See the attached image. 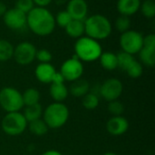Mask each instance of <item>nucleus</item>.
Here are the masks:
<instances>
[{
	"instance_id": "f257e3e1",
	"label": "nucleus",
	"mask_w": 155,
	"mask_h": 155,
	"mask_svg": "<svg viewBox=\"0 0 155 155\" xmlns=\"http://www.w3.org/2000/svg\"><path fill=\"white\" fill-rule=\"evenodd\" d=\"M54 15L46 7L35 6L26 14V26L36 35L47 36L55 28Z\"/></svg>"
},
{
	"instance_id": "f03ea898",
	"label": "nucleus",
	"mask_w": 155,
	"mask_h": 155,
	"mask_svg": "<svg viewBox=\"0 0 155 155\" xmlns=\"http://www.w3.org/2000/svg\"><path fill=\"white\" fill-rule=\"evenodd\" d=\"M84 23V34L86 36L94 40L106 39L112 34V24L110 20L101 14H95L86 17Z\"/></svg>"
},
{
	"instance_id": "7ed1b4c3",
	"label": "nucleus",
	"mask_w": 155,
	"mask_h": 155,
	"mask_svg": "<svg viewBox=\"0 0 155 155\" xmlns=\"http://www.w3.org/2000/svg\"><path fill=\"white\" fill-rule=\"evenodd\" d=\"M103 48L97 40L84 35L74 44V55L81 62H94L99 59Z\"/></svg>"
},
{
	"instance_id": "20e7f679",
	"label": "nucleus",
	"mask_w": 155,
	"mask_h": 155,
	"mask_svg": "<svg viewBox=\"0 0 155 155\" xmlns=\"http://www.w3.org/2000/svg\"><path fill=\"white\" fill-rule=\"evenodd\" d=\"M43 120L50 129L63 127L69 119V109L63 103L50 104L43 111Z\"/></svg>"
},
{
	"instance_id": "39448f33",
	"label": "nucleus",
	"mask_w": 155,
	"mask_h": 155,
	"mask_svg": "<svg viewBox=\"0 0 155 155\" xmlns=\"http://www.w3.org/2000/svg\"><path fill=\"white\" fill-rule=\"evenodd\" d=\"M0 106L6 113L19 112L24 108L22 94L14 87L2 88L0 90Z\"/></svg>"
},
{
	"instance_id": "423d86ee",
	"label": "nucleus",
	"mask_w": 155,
	"mask_h": 155,
	"mask_svg": "<svg viewBox=\"0 0 155 155\" xmlns=\"http://www.w3.org/2000/svg\"><path fill=\"white\" fill-rule=\"evenodd\" d=\"M27 122L20 112L6 113L1 122L3 132L10 136H17L22 134L27 128Z\"/></svg>"
},
{
	"instance_id": "0eeeda50",
	"label": "nucleus",
	"mask_w": 155,
	"mask_h": 155,
	"mask_svg": "<svg viewBox=\"0 0 155 155\" xmlns=\"http://www.w3.org/2000/svg\"><path fill=\"white\" fill-rule=\"evenodd\" d=\"M143 40V36L141 33L130 29L121 35L119 42L123 52L134 55L138 54L142 49Z\"/></svg>"
},
{
	"instance_id": "6e6552de",
	"label": "nucleus",
	"mask_w": 155,
	"mask_h": 155,
	"mask_svg": "<svg viewBox=\"0 0 155 155\" xmlns=\"http://www.w3.org/2000/svg\"><path fill=\"white\" fill-rule=\"evenodd\" d=\"M60 74L63 75L64 81L74 82L82 77L84 74V64L75 55H74L63 63Z\"/></svg>"
},
{
	"instance_id": "1a4fd4ad",
	"label": "nucleus",
	"mask_w": 155,
	"mask_h": 155,
	"mask_svg": "<svg viewBox=\"0 0 155 155\" xmlns=\"http://www.w3.org/2000/svg\"><path fill=\"white\" fill-rule=\"evenodd\" d=\"M37 49L30 42H21L14 47L13 58L20 65H28L35 59Z\"/></svg>"
},
{
	"instance_id": "9d476101",
	"label": "nucleus",
	"mask_w": 155,
	"mask_h": 155,
	"mask_svg": "<svg viewBox=\"0 0 155 155\" xmlns=\"http://www.w3.org/2000/svg\"><path fill=\"white\" fill-rule=\"evenodd\" d=\"M124 86L117 78H109L100 84V96L107 102L118 100L123 94Z\"/></svg>"
},
{
	"instance_id": "9b49d317",
	"label": "nucleus",
	"mask_w": 155,
	"mask_h": 155,
	"mask_svg": "<svg viewBox=\"0 0 155 155\" xmlns=\"http://www.w3.org/2000/svg\"><path fill=\"white\" fill-rule=\"evenodd\" d=\"M5 25L13 31L22 30L26 26V15L16 8L7 9L3 15Z\"/></svg>"
},
{
	"instance_id": "f8f14e48",
	"label": "nucleus",
	"mask_w": 155,
	"mask_h": 155,
	"mask_svg": "<svg viewBox=\"0 0 155 155\" xmlns=\"http://www.w3.org/2000/svg\"><path fill=\"white\" fill-rule=\"evenodd\" d=\"M129 129L128 120L122 116H113L106 123L107 132L114 136H120L124 134Z\"/></svg>"
},
{
	"instance_id": "ddd939ff",
	"label": "nucleus",
	"mask_w": 155,
	"mask_h": 155,
	"mask_svg": "<svg viewBox=\"0 0 155 155\" xmlns=\"http://www.w3.org/2000/svg\"><path fill=\"white\" fill-rule=\"evenodd\" d=\"M65 10L73 19L84 21L88 14V5L85 0H70Z\"/></svg>"
},
{
	"instance_id": "4468645a",
	"label": "nucleus",
	"mask_w": 155,
	"mask_h": 155,
	"mask_svg": "<svg viewBox=\"0 0 155 155\" xmlns=\"http://www.w3.org/2000/svg\"><path fill=\"white\" fill-rule=\"evenodd\" d=\"M55 73V68L50 63L39 64L35 70L36 79L43 84H51Z\"/></svg>"
},
{
	"instance_id": "2eb2a0df",
	"label": "nucleus",
	"mask_w": 155,
	"mask_h": 155,
	"mask_svg": "<svg viewBox=\"0 0 155 155\" xmlns=\"http://www.w3.org/2000/svg\"><path fill=\"white\" fill-rule=\"evenodd\" d=\"M141 0H118L116 8L122 15L131 16L140 10Z\"/></svg>"
},
{
	"instance_id": "dca6fc26",
	"label": "nucleus",
	"mask_w": 155,
	"mask_h": 155,
	"mask_svg": "<svg viewBox=\"0 0 155 155\" xmlns=\"http://www.w3.org/2000/svg\"><path fill=\"white\" fill-rule=\"evenodd\" d=\"M49 94L54 102L62 103L67 98L69 91L64 83H51Z\"/></svg>"
},
{
	"instance_id": "f3484780",
	"label": "nucleus",
	"mask_w": 155,
	"mask_h": 155,
	"mask_svg": "<svg viewBox=\"0 0 155 155\" xmlns=\"http://www.w3.org/2000/svg\"><path fill=\"white\" fill-rule=\"evenodd\" d=\"M90 84L85 79H77L72 82L69 88V93L74 97H83L90 91Z\"/></svg>"
},
{
	"instance_id": "a211bd4d",
	"label": "nucleus",
	"mask_w": 155,
	"mask_h": 155,
	"mask_svg": "<svg viewBox=\"0 0 155 155\" xmlns=\"http://www.w3.org/2000/svg\"><path fill=\"white\" fill-rule=\"evenodd\" d=\"M64 29L68 36L78 39L84 35V23L81 20L73 19Z\"/></svg>"
},
{
	"instance_id": "6ab92c4d",
	"label": "nucleus",
	"mask_w": 155,
	"mask_h": 155,
	"mask_svg": "<svg viewBox=\"0 0 155 155\" xmlns=\"http://www.w3.org/2000/svg\"><path fill=\"white\" fill-rule=\"evenodd\" d=\"M101 66L107 71H114L118 68L117 55L112 52H104L99 57Z\"/></svg>"
},
{
	"instance_id": "aec40b11",
	"label": "nucleus",
	"mask_w": 155,
	"mask_h": 155,
	"mask_svg": "<svg viewBox=\"0 0 155 155\" xmlns=\"http://www.w3.org/2000/svg\"><path fill=\"white\" fill-rule=\"evenodd\" d=\"M139 58L141 60V64L153 67L155 64V46H144L143 45L142 49L140 50Z\"/></svg>"
},
{
	"instance_id": "412c9836",
	"label": "nucleus",
	"mask_w": 155,
	"mask_h": 155,
	"mask_svg": "<svg viewBox=\"0 0 155 155\" xmlns=\"http://www.w3.org/2000/svg\"><path fill=\"white\" fill-rule=\"evenodd\" d=\"M25 110L23 113V115L25 116V120L27 123L33 122L35 120L40 119L43 115V107L42 105L38 103L33 105H28V106H24Z\"/></svg>"
},
{
	"instance_id": "4be33fe9",
	"label": "nucleus",
	"mask_w": 155,
	"mask_h": 155,
	"mask_svg": "<svg viewBox=\"0 0 155 155\" xmlns=\"http://www.w3.org/2000/svg\"><path fill=\"white\" fill-rule=\"evenodd\" d=\"M27 127H28L30 133H32L34 135H36V136L45 135L48 132V129H49L48 126L46 125V124L45 123V121L41 118L28 123Z\"/></svg>"
},
{
	"instance_id": "5701e85b",
	"label": "nucleus",
	"mask_w": 155,
	"mask_h": 155,
	"mask_svg": "<svg viewBox=\"0 0 155 155\" xmlns=\"http://www.w3.org/2000/svg\"><path fill=\"white\" fill-rule=\"evenodd\" d=\"M40 93L37 89L35 88H27L23 94V102H24V106H28V105H33L35 104H38L40 101Z\"/></svg>"
},
{
	"instance_id": "b1692460",
	"label": "nucleus",
	"mask_w": 155,
	"mask_h": 155,
	"mask_svg": "<svg viewBox=\"0 0 155 155\" xmlns=\"http://www.w3.org/2000/svg\"><path fill=\"white\" fill-rule=\"evenodd\" d=\"M14 46L5 39H0V62H6L13 57Z\"/></svg>"
},
{
	"instance_id": "393cba45",
	"label": "nucleus",
	"mask_w": 155,
	"mask_h": 155,
	"mask_svg": "<svg viewBox=\"0 0 155 155\" xmlns=\"http://www.w3.org/2000/svg\"><path fill=\"white\" fill-rule=\"evenodd\" d=\"M82 104L87 110H94L99 105V96L91 92L87 93L84 96L82 97Z\"/></svg>"
},
{
	"instance_id": "a878e982",
	"label": "nucleus",
	"mask_w": 155,
	"mask_h": 155,
	"mask_svg": "<svg viewBox=\"0 0 155 155\" xmlns=\"http://www.w3.org/2000/svg\"><path fill=\"white\" fill-rule=\"evenodd\" d=\"M125 73L131 78H134V79L139 78V77L142 76V74L143 73V64L139 61H137L136 59H134L132 62V64L128 66V68L125 70Z\"/></svg>"
},
{
	"instance_id": "bb28decb",
	"label": "nucleus",
	"mask_w": 155,
	"mask_h": 155,
	"mask_svg": "<svg viewBox=\"0 0 155 155\" xmlns=\"http://www.w3.org/2000/svg\"><path fill=\"white\" fill-rule=\"evenodd\" d=\"M140 10L146 18H153L155 16V1L154 0H144L141 3Z\"/></svg>"
},
{
	"instance_id": "cd10ccee",
	"label": "nucleus",
	"mask_w": 155,
	"mask_h": 155,
	"mask_svg": "<svg viewBox=\"0 0 155 155\" xmlns=\"http://www.w3.org/2000/svg\"><path fill=\"white\" fill-rule=\"evenodd\" d=\"M116 55H117V61H118V67L124 72L128 68V66L132 64V62L135 59L134 55L127 54L125 52H123V51L117 54Z\"/></svg>"
},
{
	"instance_id": "c85d7f7f",
	"label": "nucleus",
	"mask_w": 155,
	"mask_h": 155,
	"mask_svg": "<svg viewBox=\"0 0 155 155\" xmlns=\"http://www.w3.org/2000/svg\"><path fill=\"white\" fill-rule=\"evenodd\" d=\"M131 25H132V23H131V19L129 16L121 15L115 20V28L117 29V31L121 32L122 34L130 30Z\"/></svg>"
},
{
	"instance_id": "c756f323",
	"label": "nucleus",
	"mask_w": 155,
	"mask_h": 155,
	"mask_svg": "<svg viewBox=\"0 0 155 155\" xmlns=\"http://www.w3.org/2000/svg\"><path fill=\"white\" fill-rule=\"evenodd\" d=\"M107 109H108V112L111 114H113V116H119L124 114V105L122 102L118 100H114V101L109 102Z\"/></svg>"
},
{
	"instance_id": "7c9ffc66",
	"label": "nucleus",
	"mask_w": 155,
	"mask_h": 155,
	"mask_svg": "<svg viewBox=\"0 0 155 155\" xmlns=\"http://www.w3.org/2000/svg\"><path fill=\"white\" fill-rule=\"evenodd\" d=\"M54 20H55V25H59L62 28H64L73 20V18L71 17V15L68 14L66 10H63L57 13V15L54 16Z\"/></svg>"
},
{
	"instance_id": "2f4dec72",
	"label": "nucleus",
	"mask_w": 155,
	"mask_h": 155,
	"mask_svg": "<svg viewBox=\"0 0 155 155\" xmlns=\"http://www.w3.org/2000/svg\"><path fill=\"white\" fill-rule=\"evenodd\" d=\"M35 7L33 0H16L15 4V8L23 12L24 14L29 13Z\"/></svg>"
},
{
	"instance_id": "473e14b6",
	"label": "nucleus",
	"mask_w": 155,
	"mask_h": 155,
	"mask_svg": "<svg viewBox=\"0 0 155 155\" xmlns=\"http://www.w3.org/2000/svg\"><path fill=\"white\" fill-rule=\"evenodd\" d=\"M35 59L40 63V64H46L50 63L53 59V55L51 52L47 49H40L36 51L35 54Z\"/></svg>"
},
{
	"instance_id": "72a5a7b5",
	"label": "nucleus",
	"mask_w": 155,
	"mask_h": 155,
	"mask_svg": "<svg viewBox=\"0 0 155 155\" xmlns=\"http://www.w3.org/2000/svg\"><path fill=\"white\" fill-rule=\"evenodd\" d=\"M143 45H144V46H155L154 34H149V35L143 36Z\"/></svg>"
},
{
	"instance_id": "f704fd0d",
	"label": "nucleus",
	"mask_w": 155,
	"mask_h": 155,
	"mask_svg": "<svg viewBox=\"0 0 155 155\" xmlns=\"http://www.w3.org/2000/svg\"><path fill=\"white\" fill-rule=\"evenodd\" d=\"M53 0H33L35 5L39 7H46L52 3Z\"/></svg>"
},
{
	"instance_id": "c9c22d12",
	"label": "nucleus",
	"mask_w": 155,
	"mask_h": 155,
	"mask_svg": "<svg viewBox=\"0 0 155 155\" xmlns=\"http://www.w3.org/2000/svg\"><path fill=\"white\" fill-rule=\"evenodd\" d=\"M64 79L63 77V75L60 74V72H56L54 78H53V81L52 83H64Z\"/></svg>"
},
{
	"instance_id": "e433bc0d",
	"label": "nucleus",
	"mask_w": 155,
	"mask_h": 155,
	"mask_svg": "<svg viewBox=\"0 0 155 155\" xmlns=\"http://www.w3.org/2000/svg\"><path fill=\"white\" fill-rule=\"evenodd\" d=\"M6 11H7L6 5H5L4 2L0 1V17H1V16L3 17V15L5 14V12H6Z\"/></svg>"
},
{
	"instance_id": "4c0bfd02",
	"label": "nucleus",
	"mask_w": 155,
	"mask_h": 155,
	"mask_svg": "<svg viewBox=\"0 0 155 155\" xmlns=\"http://www.w3.org/2000/svg\"><path fill=\"white\" fill-rule=\"evenodd\" d=\"M42 155H63L60 152L58 151H55V150H49V151H46L45 153H43Z\"/></svg>"
},
{
	"instance_id": "58836bf2",
	"label": "nucleus",
	"mask_w": 155,
	"mask_h": 155,
	"mask_svg": "<svg viewBox=\"0 0 155 155\" xmlns=\"http://www.w3.org/2000/svg\"><path fill=\"white\" fill-rule=\"evenodd\" d=\"M104 155H118L115 153H113V152H108V153H105Z\"/></svg>"
},
{
	"instance_id": "ea45409f",
	"label": "nucleus",
	"mask_w": 155,
	"mask_h": 155,
	"mask_svg": "<svg viewBox=\"0 0 155 155\" xmlns=\"http://www.w3.org/2000/svg\"><path fill=\"white\" fill-rule=\"evenodd\" d=\"M154 1H155V0H154Z\"/></svg>"
}]
</instances>
